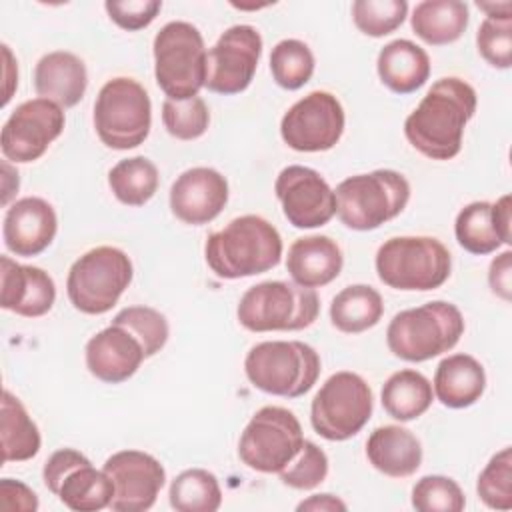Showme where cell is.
I'll return each instance as SVG.
<instances>
[{
	"label": "cell",
	"instance_id": "1",
	"mask_svg": "<svg viewBox=\"0 0 512 512\" xmlns=\"http://www.w3.org/2000/svg\"><path fill=\"white\" fill-rule=\"evenodd\" d=\"M474 112L476 90L458 76H444L408 114L404 134L426 158L450 160L460 152L464 128Z\"/></svg>",
	"mask_w": 512,
	"mask_h": 512
},
{
	"label": "cell",
	"instance_id": "2",
	"mask_svg": "<svg viewBox=\"0 0 512 512\" xmlns=\"http://www.w3.org/2000/svg\"><path fill=\"white\" fill-rule=\"evenodd\" d=\"M282 248L276 226L262 216L244 214L206 238L204 258L218 278L236 280L264 274L278 266Z\"/></svg>",
	"mask_w": 512,
	"mask_h": 512
},
{
	"label": "cell",
	"instance_id": "3",
	"mask_svg": "<svg viewBox=\"0 0 512 512\" xmlns=\"http://www.w3.org/2000/svg\"><path fill=\"white\" fill-rule=\"evenodd\" d=\"M464 334V316L452 302L432 300L398 312L386 328L390 352L406 362H426L452 350Z\"/></svg>",
	"mask_w": 512,
	"mask_h": 512
},
{
	"label": "cell",
	"instance_id": "4",
	"mask_svg": "<svg viewBox=\"0 0 512 512\" xmlns=\"http://www.w3.org/2000/svg\"><path fill=\"white\" fill-rule=\"evenodd\" d=\"M334 196L340 222L350 230L366 232L376 230L406 208L410 184L404 174L380 168L342 180Z\"/></svg>",
	"mask_w": 512,
	"mask_h": 512
},
{
	"label": "cell",
	"instance_id": "5",
	"mask_svg": "<svg viewBox=\"0 0 512 512\" xmlns=\"http://www.w3.org/2000/svg\"><path fill=\"white\" fill-rule=\"evenodd\" d=\"M320 312L314 288L286 280L250 286L236 308L240 326L250 332H294L312 326Z\"/></svg>",
	"mask_w": 512,
	"mask_h": 512
},
{
	"label": "cell",
	"instance_id": "6",
	"mask_svg": "<svg viewBox=\"0 0 512 512\" xmlns=\"http://www.w3.org/2000/svg\"><path fill=\"white\" fill-rule=\"evenodd\" d=\"M244 372L250 384L266 394L298 398L316 384L320 356L300 340H268L248 350Z\"/></svg>",
	"mask_w": 512,
	"mask_h": 512
},
{
	"label": "cell",
	"instance_id": "7",
	"mask_svg": "<svg viewBox=\"0 0 512 512\" xmlns=\"http://www.w3.org/2000/svg\"><path fill=\"white\" fill-rule=\"evenodd\" d=\"M376 274L394 290H436L452 270L448 248L432 236H394L376 252Z\"/></svg>",
	"mask_w": 512,
	"mask_h": 512
},
{
	"label": "cell",
	"instance_id": "8",
	"mask_svg": "<svg viewBox=\"0 0 512 512\" xmlns=\"http://www.w3.org/2000/svg\"><path fill=\"white\" fill-rule=\"evenodd\" d=\"M154 78L170 100L198 96L206 82V46L200 30L184 20L164 24L154 36Z\"/></svg>",
	"mask_w": 512,
	"mask_h": 512
},
{
	"label": "cell",
	"instance_id": "9",
	"mask_svg": "<svg viewBox=\"0 0 512 512\" xmlns=\"http://www.w3.org/2000/svg\"><path fill=\"white\" fill-rule=\"evenodd\" d=\"M132 274V260L124 250L96 246L70 266L66 278L68 300L82 314H106L130 286Z\"/></svg>",
	"mask_w": 512,
	"mask_h": 512
},
{
	"label": "cell",
	"instance_id": "10",
	"mask_svg": "<svg viewBox=\"0 0 512 512\" xmlns=\"http://www.w3.org/2000/svg\"><path fill=\"white\" fill-rule=\"evenodd\" d=\"M152 126V102L146 88L128 76L108 80L94 102V128L102 144L114 150L140 146Z\"/></svg>",
	"mask_w": 512,
	"mask_h": 512
},
{
	"label": "cell",
	"instance_id": "11",
	"mask_svg": "<svg viewBox=\"0 0 512 512\" xmlns=\"http://www.w3.org/2000/svg\"><path fill=\"white\" fill-rule=\"evenodd\" d=\"M374 398L368 382L356 372L332 374L310 404V422L318 436L344 442L356 436L372 416Z\"/></svg>",
	"mask_w": 512,
	"mask_h": 512
},
{
	"label": "cell",
	"instance_id": "12",
	"mask_svg": "<svg viewBox=\"0 0 512 512\" xmlns=\"http://www.w3.org/2000/svg\"><path fill=\"white\" fill-rule=\"evenodd\" d=\"M302 444V426L292 410L262 406L240 434L238 458L250 470L278 474L298 454Z\"/></svg>",
	"mask_w": 512,
	"mask_h": 512
},
{
	"label": "cell",
	"instance_id": "13",
	"mask_svg": "<svg viewBox=\"0 0 512 512\" xmlns=\"http://www.w3.org/2000/svg\"><path fill=\"white\" fill-rule=\"evenodd\" d=\"M42 480L46 488L74 512H98L110 508L114 484L104 470L74 448H60L44 462Z\"/></svg>",
	"mask_w": 512,
	"mask_h": 512
},
{
	"label": "cell",
	"instance_id": "14",
	"mask_svg": "<svg viewBox=\"0 0 512 512\" xmlns=\"http://www.w3.org/2000/svg\"><path fill=\"white\" fill-rule=\"evenodd\" d=\"M344 122L340 100L332 92L314 90L286 110L280 136L296 152H324L338 144Z\"/></svg>",
	"mask_w": 512,
	"mask_h": 512
},
{
	"label": "cell",
	"instance_id": "15",
	"mask_svg": "<svg viewBox=\"0 0 512 512\" xmlns=\"http://www.w3.org/2000/svg\"><path fill=\"white\" fill-rule=\"evenodd\" d=\"M64 124V108L52 100L32 98L18 104L2 126L0 148L4 158L14 164L38 160L62 134Z\"/></svg>",
	"mask_w": 512,
	"mask_h": 512
},
{
	"label": "cell",
	"instance_id": "16",
	"mask_svg": "<svg viewBox=\"0 0 512 512\" xmlns=\"http://www.w3.org/2000/svg\"><path fill=\"white\" fill-rule=\"evenodd\" d=\"M262 56V36L250 24L230 26L220 34L206 54L204 86L216 94H238L246 90Z\"/></svg>",
	"mask_w": 512,
	"mask_h": 512
},
{
	"label": "cell",
	"instance_id": "17",
	"mask_svg": "<svg viewBox=\"0 0 512 512\" xmlns=\"http://www.w3.org/2000/svg\"><path fill=\"white\" fill-rule=\"evenodd\" d=\"M274 192L294 228H320L336 214L334 190L314 168L300 164L282 168Z\"/></svg>",
	"mask_w": 512,
	"mask_h": 512
},
{
	"label": "cell",
	"instance_id": "18",
	"mask_svg": "<svg viewBox=\"0 0 512 512\" xmlns=\"http://www.w3.org/2000/svg\"><path fill=\"white\" fill-rule=\"evenodd\" d=\"M102 470L114 484L110 508L116 512L150 510L166 482V470L152 454L120 450L106 458Z\"/></svg>",
	"mask_w": 512,
	"mask_h": 512
},
{
	"label": "cell",
	"instance_id": "19",
	"mask_svg": "<svg viewBox=\"0 0 512 512\" xmlns=\"http://www.w3.org/2000/svg\"><path fill=\"white\" fill-rule=\"evenodd\" d=\"M228 202V180L214 168L184 170L170 186L172 214L190 226L212 222Z\"/></svg>",
	"mask_w": 512,
	"mask_h": 512
},
{
	"label": "cell",
	"instance_id": "20",
	"mask_svg": "<svg viewBox=\"0 0 512 512\" xmlns=\"http://www.w3.org/2000/svg\"><path fill=\"white\" fill-rule=\"evenodd\" d=\"M84 356L88 372L106 384L128 380L146 360L142 342L126 326L116 322L86 342Z\"/></svg>",
	"mask_w": 512,
	"mask_h": 512
},
{
	"label": "cell",
	"instance_id": "21",
	"mask_svg": "<svg viewBox=\"0 0 512 512\" xmlns=\"http://www.w3.org/2000/svg\"><path fill=\"white\" fill-rule=\"evenodd\" d=\"M58 218L50 202L38 196L16 200L4 214L2 238L6 248L22 258L42 254L54 240Z\"/></svg>",
	"mask_w": 512,
	"mask_h": 512
},
{
	"label": "cell",
	"instance_id": "22",
	"mask_svg": "<svg viewBox=\"0 0 512 512\" xmlns=\"http://www.w3.org/2000/svg\"><path fill=\"white\" fill-rule=\"evenodd\" d=\"M510 194H504L494 204L486 200L470 202L464 206L454 222V234L458 244L470 254H490L502 244L512 242V216Z\"/></svg>",
	"mask_w": 512,
	"mask_h": 512
},
{
	"label": "cell",
	"instance_id": "23",
	"mask_svg": "<svg viewBox=\"0 0 512 512\" xmlns=\"http://www.w3.org/2000/svg\"><path fill=\"white\" fill-rule=\"evenodd\" d=\"M0 306L24 318H38L50 312L56 300L52 276L38 266H24L10 256L0 258Z\"/></svg>",
	"mask_w": 512,
	"mask_h": 512
},
{
	"label": "cell",
	"instance_id": "24",
	"mask_svg": "<svg viewBox=\"0 0 512 512\" xmlns=\"http://www.w3.org/2000/svg\"><path fill=\"white\" fill-rule=\"evenodd\" d=\"M86 86V64L72 52H48L34 68V90L38 98L52 100L64 110L76 106L84 98Z\"/></svg>",
	"mask_w": 512,
	"mask_h": 512
},
{
	"label": "cell",
	"instance_id": "25",
	"mask_svg": "<svg viewBox=\"0 0 512 512\" xmlns=\"http://www.w3.org/2000/svg\"><path fill=\"white\" fill-rule=\"evenodd\" d=\"M342 266V250L330 236H302L288 248L286 270L296 284L306 288H320L330 284L338 278Z\"/></svg>",
	"mask_w": 512,
	"mask_h": 512
},
{
	"label": "cell",
	"instance_id": "26",
	"mask_svg": "<svg viewBox=\"0 0 512 512\" xmlns=\"http://www.w3.org/2000/svg\"><path fill=\"white\" fill-rule=\"evenodd\" d=\"M366 458L384 476L406 478L422 464V444L408 428L378 426L366 440Z\"/></svg>",
	"mask_w": 512,
	"mask_h": 512
},
{
	"label": "cell",
	"instance_id": "27",
	"mask_svg": "<svg viewBox=\"0 0 512 512\" xmlns=\"http://www.w3.org/2000/svg\"><path fill=\"white\" fill-rule=\"evenodd\" d=\"M380 82L396 94H412L426 84L430 76V58L424 48L412 40L398 38L388 42L376 58Z\"/></svg>",
	"mask_w": 512,
	"mask_h": 512
},
{
	"label": "cell",
	"instance_id": "28",
	"mask_svg": "<svg viewBox=\"0 0 512 512\" xmlns=\"http://www.w3.org/2000/svg\"><path fill=\"white\" fill-rule=\"evenodd\" d=\"M486 388L484 366L470 354H452L440 360L434 372V394L446 408H468Z\"/></svg>",
	"mask_w": 512,
	"mask_h": 512
},
{
	"label": "cell",
	"instance_id": "29",
	"mask_svg": "<svg viewBox=\"0 0 512 512\" xmlns=\"http://www.w3.org/2000/svg\"><path fill=\"white\" fill-rule=\"evenodd\" d=\"M468 20V4L462 0H424L412 10L410 26L426 44L444 46L464 34Z\"/></svg>",
	"mask_w": 512,
	"mask_h": 512
},
{
	"label": "cell",
	"instance_id": "30",
	"mask_svg": "<svg viewBox=\"0 0 512 512\" xmlns=\"http://www.w3.org/2000/svg\"><path fill=\"white\" fill-rule=\"evenodd\" d=\"M432 398L434 390L430 380L412 368L390 374L380 392L382 408L388 416L400 422L420 418L430 408Z\"/></svg>",
	"mask_w": 512,
	"mask_h": 512
},
{
	"label": "cell",
	"instance_id": "31",
	"mask_svg": "<svg viewBox=\"0 0 512 512\" xmlns=\"http://www.w3.org/2000/svg\"><path fill=\"white\" fill-rule=\"evenodd\" d=\"M0 414L2 462H26L34 458L42 444L40 430L24 404L10 390L2 392Z\"/></svg>",
	"mask_w": 512,
	"mask_h": 512
},
{
	"label": "cell",
	"instance_id": "32",
	"mask_svg": "<svg viewBox=\"0 0 512 512\" xmlns=\"http://www.w3.org/2000/svg\"><path fill=\"white\" fill-rule=\"evenodd\" d=\"M382 314V296L368 284H350L342 288L330 304V322L344 334H360L376 326Z\"/></svg>",
	"mask_w": 512,
	"mask_h": 512
},
{
	"label": "cell",
	"instance_id": "33",
	"mask_svg": "<svg viewBox=\"0 0 512 512\" xmlns=\"http://www.w3.org/2000/svg\"><path fill=\"white\" fill-rule=\"evenodd\" d=\"M160 174L146 156L124 158L108 172V186L118 202L126 206H144L158 190Z\"/></svg>",
	"mask_w": 512,
	"mask_h": 512
},
{
	"label": "cell",
	"instance_id": "34",
	"mask_svg": "<svg viewBox=\"0 0 512 512\" xmlns=\"http://www.w3.org/2000/svg\"><path fill=\"white\" fill-rule=\"evenodd\" d=\"M168 500L178 512H216L222 504V490L212 472L190 468L172 480Z\"/></svg>",
	"mask_w": 512,
	"mask_h": 512
},
{
	"label": "cell",
	"instance_id": "35",
	"mask_svg": "<svg viewBox=\"0 0 512 512\" xmlns=\"http://www.w3.org/2000/svg\"><path fill=\"white\" fill-rule=\"evenodd\" d=\"M270 72L280 88L298 90L314 74V54L302 40H280L270 52Z\"/></svg>",
	"mask_w": 512,
	"mask_h": 512
},
{
	"label": "cell",
	"instance_id": "36",
	"mask_svg": "<svg viewBox=\"0 0 512 512\" xmlns=\"http://www.w3.org/2000/svg\"><path fill=\"white\" fill-rule=\"evenodd\" d=\"M478 498L492 510L512 508V448L506 446L496 452L476 482Z\"/></svg>",
	"mask_w": 512,
	"mask_h": 512
},
{
	"label": "cell",
	"instance_id": "37",
	"mask_svg": "<svg viewBox=\"0 0 512 512\" xmlns=\"http://www.w3.org/2000/svg\"><path fill=\"white\" fill-rule=\"evenodd\" d=\"M406 14V0H356L352 4V20L356 28L372 38H382L400 28Z\"/></svg>",
	"mask_w": 512,
	"mask_h": 512
},
{
	"label": "cell",
	"instance_id": "38",
	"mask_svg": "<svg viewBox=\"0 0 512 512\" xmlns=\"http://www.w3.org/2000/svg\"><path fill=\"white\" fill-rule=\"evenodd\" d=\"M162 124L178 140H196L208 130L210 112L200 96L188 100L166 98L162 102Z\"/></svg>",
	"mask_w": 512,
	"mask_h": 512
},
{
	"label": "cell",
	"instance_id": "39",
	"mask_svg": "<svg viewBox=\"0 0 512 512\" xmlns=\"http://www.w3.org/2000/svg\"><path fill=\"white\" fill-rule=\"evenodd\" d=\"M412 506L418 512H462L466 498L452 478L428 474L414 484Z\"/></svg>",
	"mask_w": 512,
	"mask_h": 512
},
{
	"label": "cell",
	"instance_id": "40",
	"mask_svg": "<svg viewBox=\"0 0 512 512\" xmlns=\"http://www.w3.org/2000/svg\"><path fill=\"white\" fill-rule=\"evenodd\" d=\"M112 322L126 326L142 342L146 358L160 352L170 334L166 316L150 306H128L120 310Z\"/></svg>",
	"mask_w": 512,
	"mask_h": 512
},
{
	"label": "cell",
	"instance_id": "41",
	"mask_svg": "<svg viewBox=\"0 0 512 512\" xmlns=\"http://www.w3.org/2000/svg\"><path fill=\"white\" fill-rule=\"evenodd\" d=\"M282 484L294 490H312L328 476L326 452L310 440H304L298 454L278 472Z\"/></svg>",
	"mask_w": 512,
	"mask_h": 512
},
{
	"label": "cell",
	"instance_id": "42",
	"mask_svg": "<svg viewBox=\"0 0 512 512\" xmlns=\"http://www.w3.org/2000/svg\"><path fill=\"white\" fill-rule=\"evenodd\" d=\"M476 46L480 56L494 68L512 66V16H486L476 32Z\"/></svg>",
	"mask_w": 512,
	"mask_h": 512
},
{
	"label": "cell",
	"instance_id": "43",
	"mask_svg": "<svg viewBox=\"0 0 512 512\" xmlns=\"http://www.w3.org/2000/svg\"><path fill=\"white\" fill-rule=\"evenodd\" d=\"M104 8L110 20L122 30L136 32L152 24V20L162 10L160 0H108Z\"/></svg>",
	"mask_w": 512,
	"mask_h": 512
},
{
	"label": "cell",
	"instance_id": "44",
	"mask_svg": "<svg viewBox=\"0 0 512 512\" xmlns=\"http://www.w3.org/2000/svg\"><path fill=\"white\" fill-rule=\"evenodd\" d=\"M0 506L4 510H16V512H36L38 510V498L32 488H28L20 480L2 478L0 480Z\"/></svg>",
	"mask_w": 512,
	"mask_h": 512
},
{
	"label": "cell",
	"instance_id": "45",
	"mask_svg": "<svg viewBox=\"0 0 512 512\" xmlns=\"http://www.w3.org/2000/svg\"><path fill=\"white\" fill-rule=\"evenodd\" d=\"M488 284L496 296L510 302L512 298V252L504 250L490 262Z\"/></svg>",
	"mask_w": 512,
	"mask_h": 512
},
{
	"label": "cell",
	"instance_id": "46",
	"mask_svg": "<svg viewBox=\"0 0 512 512\" xmlns=\"http://www.w3.org/2000/svg\"><path fill=\"white\" fill-rule=\"evenodd\" d=\"M298 512L302 510H312V512H344L346 510V504L336 498L334 494H314L310 496L308 500H302L298 506H296Z\"/></svg>",
	"mask_w": 512,
	"mask_h": 512
},
{
	"label": "cell",
	"instance_id": "47",
	"mask_svg": "<svg viewBox=\"0 0 512 512\" xmlns=\"http://www.w3.org/2000/svg\"><path fill=\"white\" fill-rule=\"evenodd\" d=\"M2 54L6 58V66H4V78H6V88H4V100H2V106L8 104V100L12 98V92L14 88L18 86V66L12 58V52L6 44H2Z\"/></svg>",
	"mask_w": 512,
	"mask_h": 512
},
{
	"label": "cell",
	"instance_id": "48",
	"mask_svg": "<svg viewBox=\"0 0 512 512\" xmlns=\"http://www.w3.org/2000/svg\"><path fill=\"white\" fill-rule=\"evenodd\" d=\"M476 6L480 10L486 12V16H494V18H504V16H512V2H476Z\"/></svg>",
	"mask_w": 512,
	"mask_h": 512
}]
</instances>
